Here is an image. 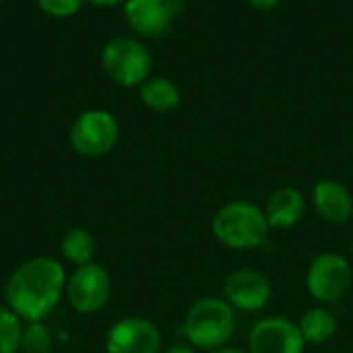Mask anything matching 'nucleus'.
<instances>
[{
    "label": "nucleus",
    "instance_id": "obj_1",
    "mask_svg": "<svg viewBox=\"0 0 353 353\" xmlns=\"http://www.w3.org/2000/svg\"><path fill=\"white\" fill-rule=\"evenodd\" d=\"M66 271L58 259L33 256L4 283V304L23 323H46L64 298Z\"/></svg>",
    "mask_w": 353,
    "mask_h": 353
},
{
    "label": "nucleus",
    "instance_id": "obj_2",
    "mask_svg": "<svg viewBox=\"0 0 353 353\" xmlns=\"http://www.w3.org/2000/svg\"><path fill=\"white\" fill-rule=\"evenodd\" d=\"M269 230L263 207L240 199L221 205L211 221L215 240L232 250H254L263 246Z\"/></svg>",
    "mask_w": 353,
    "mask_h": 353
},
{
    "label": "nucleus",
    "instance_id": "obj_3",
    "mask_svg": "<svg viewBox=\"0 0 353 353\" xmlns=\"http://www.w3.org/2000/svg\"><path fill=\"white\" fill-rule=\"evenodd\" d=\"M236 310L217 296H205L196 300L182 323L184 337L194 350L213 352L232 341L236 335Z\"/></svg>",
    "mask_w": 353,
    "mask_h": 353
},
{
    "label": "nucleus",
    "instance_id": "obj_4",
    "mask_svg": "<svg viewBox=\"0 0 353 353\" xmlns=\"http://www.w3.org/2000/svg\"><path fill=\"white\" fill-rule=\"evenodd\" d=\"M99 62L110 81L120 87H141L153 68V56L147 46L132 35L112 37L99 54Z\"/></svg>",
    "mask_w": 353,
    "mask_h": 353
},
{
    "label": "nucleus",
    "instance_id": "obj_5",
    "mask_svg": "<svg viewBox=\"0 0 353 353\" xmlns=\"http://www.w3.org/2000/svg\"><path fill=\"white\" fill-rule=\"evenodd\" d=\"M120 139V126L108 110H87L74 118L68 130V141L74 153L87 159L108 155Z\"/></svg>",
    "mask_w": 353,
    "mask_h": 353
},
{
    "label": "nucleus",
    "instance_id": "obj_6",
    "mask_svg": "<svg viewBox=\"0 0 353 353\" xmlns=\"http://www.w3.org/2000/svg\"><path fill=\"white\" fill-rule=\"evenodd\" d=\"M353 283V269L347 259L335 252L319 254L306 271L308 294L321 304H337L343 300Z\"/></svg>",
    "mask_w": 353,
    "mask_h": 353
},
{
    "label": "nucleus",
    "instance_id": "obj_7",
    "mask_svg": "<svg viewBox=\"0 0 353 353\" xmlns=\"http://www.w3.org/2000/svg\"><path fill=\"white\" fill-rule=\"evenodd\" d=\"M64 298L77 314H95L103 310L112 298V277L105 267L97 263L77 267L66 279Z\"/></svg>",
    "mask_w": 353,
    "mask_h": 353
},
{
    "label": "nucleus",
    "instance_id": "obj_8",
    "mask_svg": "<svg viewBox=\"0 0 353 353\" xmlns=\"http://www.w3.org/2000/svg\"><path fill=\"white\" fill-rule=\"evenodd\" d=\"M122 6L130 31L145 39L165 35L184 8L182 0H126Z\"/></svg>",
    "mask_w": 353,
    "mask_h": 353
},
{
    "label": "nucleus",
    "instance_id": "obj_9",
    "mask_svg": "<svg viewBox=\"0 0 353 353\" xmlns=\"http://www.w3.org/2000/svg\"><path fill=\"white\" fill-rule=\"evenodd\" d=\"M161 331L145 316H124L116 321L108 333L105 353H161Z\"/></svg>",
    "mask_w": 353,
    "mask_h": 353
},
{
    "label": "nucleus",
    "instance_id": "obj_10",
    "mask_svg": "<svg viewBox=\"0 0 353 353\" xmlns=\"http://www.w3.org/2000/svg\"><path fill=\"white\" fill-rule=\"evenodd\" d=\"M304 347L298 323L285 316H267L248 333V353H304Z\"/></svg>",
    "mask_w": 353,
    "mask_h": 353
},
{
    "label": "nucleus",
    "instance_id": "obj_11",
    "mask_svg": "<svg viewBox=\"0 0 353 353\" xmlns=\"http://www.w3.org/2000/svg\"><path fill=\"white\" fill-rule=\"evenodd\" d=\"M273 296V285L267 275L254 269H238L223 281V300L242 312L263 310Z\"/></svg>",
    "mask_w": 353,
    "mask_h": 353
},
{
    "label": "nucleus",
    "instance_id": "obj_12",
    "mask_svg": "<svg viewBox=\"0 0 353 353\" xmlns=\"http://www.w3.org/2000/svg\"><path fill=\"white\" fill-rule=\"evenodd\" d=\"M316 215L331 225H345L353 217V196L350 188L337 180H321L312 188Z\"/></svg>",
    "mask_w": 353,
    "mask_h": 353
},
{
    "label": "nucleus",
    "instance_id": "obj_13",
    "mask_svg": "<svg viewBox=\"0 0 353 353\" xmlns=\"http://www.w3.org/2000/svg\"><path fill=\"white\" fill-rule=\"evenodd\" d=\"M263 211L271 230H290L302 221L306 213V201L298 188L281 186L267 199Z\"/></svg>",
    "mask_w": 353,
    "mask_h": 353
},
{
    "label": "nucleus",
    "instance_id": "obj_14",
    "mask_svg": "<svg viewBox=\"0 0 353 353\" xmlns=\"http://www.w3.org/2000/svg\"><path fill=\"white\" fill-rule=\"evenodd\" d=\"M139 97L155 114L174 112L182 101L180 87L168 77H149L139 87Z\"/></svg>",
    "mask_w": 353,
    "mask_h": 353
},
{
    "label": "nucleus",
    "instance_id": "obj_15",
    "mask_svg": "<svg viewBox=\"0 0 353 353\" xmlns=\"http://www.w3.org/2000/svg\"><path fill=\"white\" fill-rule=\"evenodd\" d=\"M298 327H300V333L306 343L325 345L337 333V319L331 310H327L323 306H314L302 314Z\"/></svg>",
    "mask_w": 353,
    "mask_h": 353
},
{
    "label": "nucleus",
    "instance_id": "obj_16",
    "mask_svg": "<svg viewBox=\"0 0 353 353\" xmlns=\"http://www.w3.org/2000/svg\"><path fill=\"white\" fill-rule=\"evenodd\" d=\"M97 244L95 238L83 230V228H72L68 230L62 240H60V254L66 263L74 265V267H85L89 263H93Z\"/></svg>",
    "mask_w": 353,
    "mask_h": 353
},
{
    "label": "nucleus",
    "instance_id": "obj_17",
    "mask_svg": "<svg viewBox=\"0 0 353 353\" xmlns=\"http://www.w3.org/2000/svg\"><path fill=\"white\" fill-rule=\"evenodd\" d=\"M54 335L46 323H25L21 333V353H52Z\"/></svg>",
    "mask_w": 353,
    "mask_h": 353
},
{
    "label": "nucleus",
    "instance_id": "obj_18",
    "mask_svg": "<svg viewBox=\"0 0 353 353\" xmlns=\"http://www.w3.org/2000/svg\"><path fill=\"white\" fill-rule=\"evenodd\" d=\"M23 325L6 304H0V353H19Z\"/></svg>",
    "mask_w": 353,
    "mask_h": 353
},
{
    "label": "nucleus",
    "instance_id": "obj_19",
    "mask_svg": "<svg viewBox=\"0 0 353 353\" xmlns=\"http://www.w3.org/2000/svg\"><path fill=\"white\" fill-rule=\"evenodd\" d=\"M85 0H37V6L43 14L54 19L74 17L83 8Z\"/></svg>",
    "mask_w": 353,
    "mask_h": 353
},
{
    "label": "nucleus",
    "instance_id": "obj_20",
    "mask_svg": "<svg viewBox=\"0 0 353 353\" xmlns=\"http://www.w3.org/2000/svg\"><path fill=\"white\" fill-rule=\"evenodd\" d=\"M250 8L259 10V12H269V10H275L283 0H246Z\"/></svg>",
    "mask_w": 353,
    "mask_h": 353
},
{
    "label": "nucleus",
    "instance_id": "obj_21",
    "mask_svg": "<svg viewBox=\"0 0 353 353\" xmlns=\"http://www.w3.org/2000/svg\"><path fill=\"white\" fill-rule=\"evenodd\" d=\"M161 353H196V350L190 343H172L165 350H161Z\"/></svg>",
    "mask_w": 353,
    "mask_h": 353
},
{
    "label": "nucleus",
    "instance_id": "obj_22",
    "mask_svg": "<svg viewBox=\"0 0 353 353\" xmlns=\"http://www.w3.org/2000/svg\"><path fill=\"white\" fill-rule=\"evenodd\" d=\"M85 2H89L91 6H99V8H110V6L124 4L126 0H85Z\"/></svg>",
    "mask_w": 353,
    "mask_h": 353
},
{
    "label": "nucleus",
    "instance_id": "obj_23",
    "mask_svg": "<svg viewBox=\"0 0 353 353\" xmlns=\"http://www.w3.org/2000/svg\"><path fill=\"white\" fill-rule=\"evenodd\" d=\"M209 353H248L246 350H242V347H232V345H223V347H219V350H213V352Z\"/></svg>",
    "mask_w": 353,
    "mask_h": 353
},
{
    "label": "nucleus",
    "instance_id": "obj_24",
    "mask_svg": "<svg viewBox=\"0 0 353 353\" xmlns=\"http://www.w3.org/2000/svg\"><path fill=\"white\" fill-rule=\"evenodd\" d=\"M352 256H353V240H352Z\"/></svg>",
    "mask_w": 353,
    "mask_h": 353
},
{
    "label": "nucleus",
    "instance_id": "obj_25",
    "mask_svg": "<svg viewBox=\"0 0 353 353\" xmlns=\"http://www.w3.org/2000/svg\"><path fill=\"white\" fill-rule=\"evenodd\" d=\"M0 2H6V0H0Z\"/></svg>",
    "mask_w": 353,
    "mask_h": 353
}]
</instances>
